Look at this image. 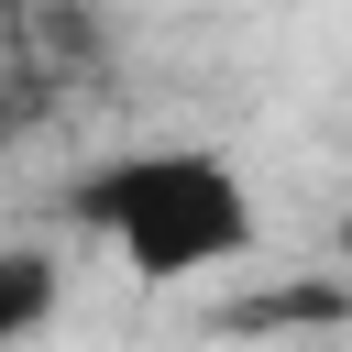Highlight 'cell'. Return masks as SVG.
Instances as JSON below:
<instances>
[{"label": "cell", "mask_w": 352, "mask_h": 352, "mask_svg": "<svg viewBox=\"0 0 352 352\" xmlns=\"http://www.w3.org/2000/svg\"><path fill=\"white\" fill-rule=\"evenodd\" d=\"M55 319V253H0V352H22L33 330Z\"/></svg>", "instance_id": "obj_2"}, {"label": "cell", "mask_w": 352, "mask_h": 352, "mask_svg": "<svg viewBox=\"0 0 352 352\" xmlns=\"http://www.w3.org/2000/svg\"><path fill=\"white\" fill-rule=\"evenodd\" d=\"M341 275H352V220H341Z\"/></svg>", "instance_id": "obj_3"}, {"label": "cell", "mask_w": 352, "mask_h": 352, "mask_svg": "<svg viewBox=\"0 0 352 352\" xmlns=\"http://www.w3.org/2000/svg\"><path fill=\"white\" fill-rule=\"evenodd\" d=\"M66 209H77V231H99L143 286H187V275L253 253V187H242V165L209 154V143L110 154Z\"/></svg>", "instance_id": "obj_1"}]
</instances>
